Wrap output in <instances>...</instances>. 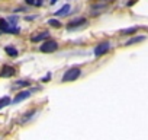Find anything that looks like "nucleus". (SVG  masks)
I'll use <instances>...</instances> for the list:
<instances>
[{
  "mask_svg": "<svg viewBox=\"0 0 148 140\" xmlns=\"http://www.w3.org/2000/svg\"><path fill=\"white\" fill-rule=\"evenodd\" d=\"M28 85H29L28 80H19V82H16L15 86H28Z\"/></svg>",
  "mask_w": 148,
  "mask_h": 140,
  "instance_id": "2eb2a0df",
  "label": "nucleus"
},
{
  "mask_svg": "<svg viewBox=\"0 0 148 140\" xmlns=\"http://www.w3.org/2000/svg\"><path fill=\"white\" fill-rule=\"evenodd\" d=\"M57 2H58V0H51V5H55Z\"/></svg>",
  "mask_w": 148,
  "mask_h": 140,
  "instance_id": "aec40b11",
  "label": "nucleus"
},
{
  "mask_svg": "<svg viewBox=\"0 0 148 140\" xmlns=\"http://www.w3.org/2000/svg\"><path fill=\"white\" fill-rule=\"evenodd\" d=\"M48 37H49L48 32H41V34H38L36 37H32V42H39V41H42V40H47Z\"/></svg>",
  "mask_w": 148,
  "mask_h": 140,
  "instance_id": "1a4fd4ad",
  "label": "nucleus"
},
{
  "mask_svg": "<svg viewBox=\"0 0 148 140\" xmlns=\"http://www.w3.org/2000/svg\"><path fill=\"white\" fill-rule=\"evenodd\" d=\"M34 5H36V6H41V5H42V2H41V0H36V2H35Z\"/></svg>",
  "mask_w": 148,
  "mask_h": 140,
  "instance_id": "6ab92c4d",
  "label": "nucleus"
},
{
  "mask_svg": "<svg viewBox=\"0 0 148 140\" xmlns=\"http://www.w3.org/2000/svg\"><path fill=\"white\" fill-rule=\"evenodd\" d=\"M29 96H31V91H22L21 94L16 95V98L13 99V104H19V102H22L23 99H26Z\"/></svg>",
  "mask_w": 148,
  "mask_h": 140,
  "instance_id": "423d86ee",
  "label": "nucleus"
},
{
  "mask_svg": "<svg viewBox=\"0 0 148 140\" xmlns=\"http://www.w3.org/2000/svg\"><path fill=\"white\" fill-rule=\"evenodd\" d=\"M5 50H6V53H8L9 55H12V57H16V55H18V50H16L15 47H12V45H8Z\"/></svg>",
  "mask_w": 148,
  "mask_h": 140,
  "instance_id": "9d476101",
  "label": "nucleus"
},
{
  "mask_svg": "<svg viewBox=\"0 0 148 140\" xmlns=\"http://www.w3.org/2000/svg\"><path fill=\"white\" fill-rule=\"evenodd\" d=\"M15 75V69L12 66H3L2 72H0V76L2 78H9V76H13Z\"/></svg>",
  "mask_w": 148,
  "mask_h": 140,
  "instance_id": "39448f33",
  "label": "nucleus"
},
{
  "mask_svg": "<svg viewBox=\"0 0 148 140\" xmlns=\"http://www.w3.org/2000/svg\"><path fill=\"white\" fill-rule=\"evenodd\" d=\"M58 48V44L55 42V41H45L42 45H41V51L42 53H52V51H55Z\"/></svg>",
  "mask_w": 148,
  "mask_h": 140,
  "instance_id": "7ed1b4c3",
  "label": "nucleus"
},
{
  "mask_svg": "<svg viewBox=\"0 0 148 140\" xmlns=\"http://www.w3.org/2000/svg\"><path fill=\"white\" fill-rule=\"evenodd\" d=\"M87 21L84 19V18H80V19H76V21H71L70 24H68V28L71 29V28H76V26H82V25H84Z\"/></svg>",
  "mask_w": 148,
  "mask_h": 140,
  "instance_id": "0eeeda50",
  "label": "nucleus"
},
{
  "mask_svg": "<svg viewBox=\"0 0 148 140\" xmlns=\"http://www.w3.org/2000/svg\"><path fill=\"white\" fill-rule=\"evenodd\" d=\"M70 9H71V8H70V5H64L60 10H57V12H55V15H57V16H64V15L70 13Z\"/></svg>",
  "mask_w": 148,
  "mask_h": 140,
  "instance_id": "6e6552de",
  "label": "nucleus"
},
{
  "mask_svg": "<svg viewBox=\"0 0 148 140\" xmlns=\"http://www.w3.org/2000/svg\"><path fill=\"white\" fill-rule=\"evenodd\" d=\"M144 40H145V37H135V38L129 40L126 42V45H131V44H135V42H139V41H144Z\"/></svg>",
  "mask_w": 148,
  "mask_h": 140,
  "instance_id": "ddd939ff",
  "label": "nucleus"
},
{
  "mask_svg": "<svg viewBox=\"0 0 148 140\" xmlns=\"http://www.w3.org/2000/svg\"><path fill=\"white\" fill-rule=\"evenodd\" d=\"M136 29H138V26H132V28H128V29H122L121 34L122 35H131V34H135Z\"/></svg>",
  "mask_w": 148,
  "mask_h": 140,
  "instance_id": "9b49d317",
  "label": "nucleus"
},
{
  "mask_svg": "<svg viewBox=\"0 0 148 140\" xmlns=\"http://www.w3.org/2000/svg\"><path fill=\"white\" fill-rule=\"evenodd\" d=\"M34 114H35V111H31V112H28V114L25 115V118H23V121H26L28 118H31V115H34Z\"/></svg>",
  "mask_w": 148,
  "mask_h": 140,
  "instance_id": "dca6fc26",
  "label": "nucleus"
},
{
  "mask_svg": "<svg viewBox=\"0 0 148 140\" xmlns=\"http://www.w3.org/2000/svg\"><path fill=\"white\" fill-rule=\"evenodd\" d=\"M48 24H49L51 26H55V28H60V26H61V24H60L57 19H49V21H48Z\"/></svg>",
  "mask_w": 148,
  "mask_h": 140,
  "instance_id": "4468645a",
  "label": "nucleus"
},
{
  "mask_svg": "<svg viewBox=\"0 0 148 140\" xmlns=\"http://www.w3.org/2000/svg\"><path fill=\"white\" fill-rule=\"evenodd\" d=\"M49 78H51V75H47V76L42 79V82H48V80H49Z\"/></svg>",
  "mask_w": 148,
  "mask_h": 140,
  "instance_id": "f3484780",
  "label": "nucleus"
},
{
  "mask_svg": "<svg viewBox=\"0 0 148 140\" xmlns=\"http://www.w3.org/2000/svg\"><path fill=\"white\" fill-rule=\"evenodd\" d=\"M25 2H26L28 5H34V3H35V0H25Z\"/></svg>",
  "mask_w": 148,
  "mask_h": 140,
  "instance_id": "a211bd4d",
  "label": "nucleus"
},
{
  "mask_svg": "<svg viewBox=\"0 0 148 140\" xmlns=\"http://www.w3.org/2000/svg\"><path fill=\"white\" fill-rule=\"evenodd\" d=\"M0 32H5V34H18L19 32V28L12 25V24H8L5 19H0Z\"/></svg>",
  "mask_w": 148,
  "mask_h": 140,
  "instance_id": "f03ea898",
  "label": "nucleus"
},
{
  "mask_svg": "<svg viewBox=\"0 0 148 140\" xmlns=\"http://www.w3.org/2000/svg\"><path fill=\"white\" fill-rule=\"evenodd\" d=\"M12 101H10V98L9 96H3V98H0V110H2L3 107H6V105H9Z\"/></svg>",
  "mask_w": 148,
  "mask_h": 140,
  "instance_id": "f8f14e48",
  "label": "nucleus"
},
{
  "mask_svg": "<svg viewBox=\"0 0 148 140\" xmlns=\"http://www.w3.org/2000/svg\"><path fill=\"white\" fill-rule=\"evenodd\" d=\"M80 75H82V70H80L79 67H73V69L67 70V72L64 73L61 82H64V83H67V82H73V80H76Z\"/></svg>",
  "mask_w": 148,
  "mask_h": 140,
  "instance_id": "f257e3e1",
  "label": "nucleus"
},
{
  "mask_svg": "<svg viewBox=\"0 0 148 140\" xmlns=\"http://www.w3.org/2000/svg\"><path fill=\"white\" fill-rule=\"evenodd\" d=\"M109 48H110L109 42H102V44H99V45L95 48V55H96V57H100V55H103L105 53H108Z\"/></svg>",
  "mask_w": 148,
  "mask_h": 140,
  "instance_id": "20e7f679",
  "label": "nucleus"
}]
</instances>
